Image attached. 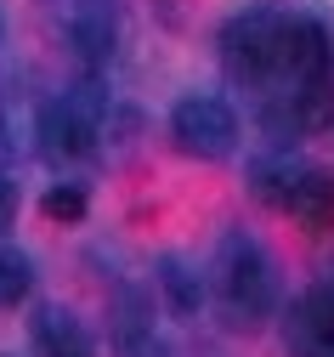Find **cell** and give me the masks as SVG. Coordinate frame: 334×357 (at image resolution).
<instances>
[{
  "label": "cell",
  "instance_id": "1",
  "mask_svg": "<svg viewBox=\"0 0 334 357\" xmlns=\"http://www.w3.org/2000/svg\"><path fill=\"white\" fill-rule=\"evenodd\" d=\"M215 284H221L227 312H232V318H244V324L266 318V312L278 306L272 261H266V250H261L255 238H244V233H227V238H221V250H215Z\"/></svg>",
  "mask_w": 334,
  "mask_h": 357
},
{
  "label": "cell",
  "instance_id": "2",
  "mask_svg": "<svg viewBox=\"0 0 334 357\" xmlns=\"http://www.w3.org/2000/svg\"><path fill=\"white\" fill-rule=\"evenodd\" d=\"M97 125H103V97L91 91V85H79V91H68V97L40 102V119H34L40 153H45V159H79V153H91Z\"/></svg>",
  "mask_w": 334,
  "mask_h": 357
},
{
  "label": "cell",
  "instance_id": "3",
  "mask_svg": "<svg viewBox=\"0 0 334 357\" xmlns=\"http://www.w3.org/2000/svg\"><path fill=\"white\" fill-rule=\"evenodd\" d=\"M170 130H176L181 153H193V159H221V153H232V142H238L232 108H227L221 97H204V91H193V97L176 102Z\"/></svg>",
  "mask_w": 334,
  "mask_h": 357
},
{
  "label": "cell",
  "instance_id": "4",
  "mask_svg": "<svg viewBox=\"0 0 334 357\" xmlns=\"http://www.w3.org/2000/svg\"><path fill=\"white\" fill-rule=\"evenodd\" d=\"M221 46H227L232 74H244V79L278 74V17H272V12H244V17H232L227 34H221Z\"/></svg>",
  "mask_w": 334,
  "mask_h": 357
},
{
  "label": "cell",
  "instance_id": "5",
  "mask_svg": "<svg viewBox=\"0 0 334 357\" xmlns=\"http://www.w3.org/2000/svg\"><path fill=\"white\" fill-rule=\"evenodd\" d=\"M278 68H289L295 79H334V40L312 17L278 23Z\"/></svg>",
  "mask_w": 334,
  "mask_h": 357
},
{
  "label": "cell",
  "instance_id": "6",
  "mask_svg": "<svg viewBox=\"0 0 334 357\" xmlns=\"http://www.w3.org/2000/svg\"><path fill=\"white\" fill-rule=\"evenodd\" d=\"M63 29H68V46H74V57H79L85 68H103V63L114 57V40H119V29H114L108 0H74Z\"/></svg>",
  "mask_w": 334,
  "mask_h": 357
},
{
  "label": "cell",
  "instance_id": "7",
  "mask_svg": "<svg viewBox=\"0 0 334 357\" xmlns=\"http://www.w3.org/2000/svg\"><path fill=\"white\" fill-rule=\"evenodd\" d=\"M34 346H40V357H91L85 324L74 312H63V306H45L34 318Z\"/></svg>",
  "mask_w": 334,
  "mask_h": 357
},
{
  "label": "cell",
  "instance_id": "8",
  "mask_svg": "<svg viewBox=\"0 0 334 357\" xmlns=\"http://www.w3.org/2000/svg\"><path fill=\"white\" fill-rule=\"evenodd\" d=\"M283 210L301 215L306 227H328V221H334V176H323V170H301L295 188H289V199H283Z\"/></svg>",
  "mask_w": 334,
  "mask_h": 357
},
{
  "label": "cell",
  "instance_id": "9",
  "mask_svg": "<svg viewBox=\"0 0 334 357\" xmlns=\"http://www.w3.org/2000/svg\"><path fill=\"white\" fill-rule=\"evenodd\" d=\"M159 289H165V301L181 312V318H193V312L204 306V284H199V273L181 255H165L159 261Z\"/></svg>",
  "mask_w": 334,
  "mask_h": 357
},
{
  "label": "cell",
  "instance_id": "10",
  "mask_svg": "<svg viewBox=\"0 0 334 357\" xmlns=\"http://www.w3.org/2000/svg\"><path fill=\"white\" fill-rule=\"evenodd\" d=\"M301 329L317 340V346H334V289L317 284L306 301H301Z\"/></svg>",
  "mask_w": 334,
  "mask_h": 357
},
{
  "label": "cell",
  "instance_id": "11",
  "mask_svg": "<svg viewBox=\"0 0 334 357\" xmlns=\"http://www.w3.org/2000/svg\"><path fill=\"white\" fill-rule=\"evenodd\" d=\"M34 284V266L23 250H0V306H17Z\"/></svg>",
  "mask_w": 334,
  "mask_h": 357
},
{
  "label": "cell",
  "instance_id": "12",
  "mask_svg": "<svg viewBox=\"0 0 334 357\" xmlns=\"http://www.w3.org/2000/svg\"><path fill=\"white\" fill-rule=\"evenodd\" d=\"M295 176H301V170H295L289 159H261V165H255V193L283 210V199H289V188H295Z\"/></svg>",
  "mask_w": 334,
  "mask_h": 357
},
{
  "label": "cell",
  "instance_id": "13",
  "mask_svg": "<svg viewBox=\"0 0 334 357\" xmlns=\"http://www.w3.org/2000/svg\"><path fill=\"white\" fill-rule=\"evenodd\" d=\"M45 215L52 221H79L85 215V193L79 188H52L45 193Z\"/></svg>",
  "mask_w": 334,
  "mask_h": 357
},
{
  "label": "cell",
  "instance_id": "14",
  "mask_svg": "<svg viewBox=\"0 0 334 357\" xmlns=\"http://www.w3.org/2000/svg\"><path fill=\"white\" fill-rule=\"evenodd\" d=\"M12 215H17V182H6V170H0V233L12 227Z\"/></svg>",
  "mask_w": 334,
  "mask_h": 357
},
{
  "label": "cell",
  "instance_id": "15",
  "mask_svg": "<svg viewBox=\"0 0 334 357\" xmlns=\"http://www.w3.org/2000/svg\"><path fill=\"white\" fill-rule=\"evenodd\" d=\"M0 40H6V23H0Z\"/></svg>",
  "mask_w": 334,
  "mask_h": 357
}]
</instances>
